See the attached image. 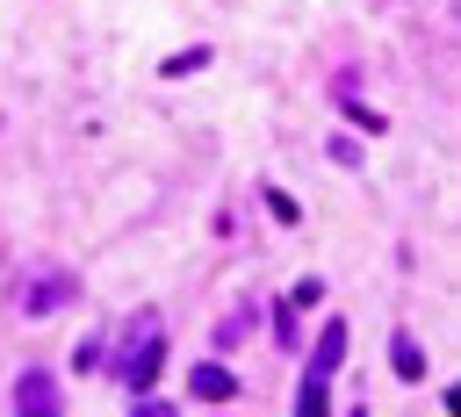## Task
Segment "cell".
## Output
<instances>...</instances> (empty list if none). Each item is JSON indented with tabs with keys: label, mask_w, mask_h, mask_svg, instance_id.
<instances>
[{
	"label": "cell",
	"mask_w": 461,
	"mask_h": 417,
	"mask_svg": "<svg viewBox=\"0 0 461 417\" xmlns=\"http://www.w3.org/2000/svg\"><path fill=\"white\" fill-rule=\"evenodd\" d=\"M158 359H166V345H158V316H144V324H137V338H130V352H122V367H115V374H122V388H137V395H144V388L158 381Z\"/></svg>",
	"instance_id": "obj_1"
},
{
	"label": "cell",
	"mask_w": 461,
	"mask_h": 417,
	"mask_svg": "<svg viewBox=\"0 0 461 417\" xmlns=\"http://www.w3.org/2000/svg\"><path fill=\"white\" fill-rule=\"evenodd\" d=\"M50 403H58V381H50V374H22V381H14V410L36 417V410H50Z\"/></svg>",
	"instance_id": "obj_4"
},
{
	"label": "cell",
	"mask_w": 461,
	"mask_h": 417,
	"mask_svg": "<svg viewBox=\"0 0 461 417\" xmlns=\"http://www.w3.org/2000/svg\"><path fill=\"white\" fill-rule=\"evenodd\" d=\"M389 367H396L403 381H418V374H425V352H418V338H403V331H396V338H389Z\"/></svg>",
	"instance_id": "obj_5"
},
{
	"label": "cell",
	"mask_w": 461,
	"mask_h": 417,
	"mask_svg": "<svg viewBox=\"0 0 461 417\" xmlns=\"http://www.w3.org/2000/svg\"><path fill=\"white\" fill-rule=\"evenodd\" d=\"M187 395H194V403H230L238 381H230V367H194V374H187Z\"/></svg>",
	"instance_id": "obj_2"
},
{
	"label": "cell",
	"mask_w": 461,
	"mask_h": 417,
	"mask_svg": "<svg viewBox=\"0 0 461 417\" xmlns=\"http://www.w3.org/2000/svg\"><path fill=\"white\" fill-rule=\"evenodd\" d=\"M346 338H353L346 324H324V331H317V352H310V374H317V381H324V374L346 359Z\"/></svg>",
	"instance_id": "obj_3"
},
{
	"label": "cell",
	"mask_w": 461,
	"mask_h": 417,
	"mask_svg": "<svg viewBox=\"0 0 461 417\" xmlns=\"http://www.w3.org/2000/svg\"><path fill=\"white\" fill-rule=\"evenodd\" d=\"M58 295H72V273H58V280H36V288H29V309L43 316V309H58Z\"/></svg>",
	"instance_id": "obj_6"
}]
</instances>
